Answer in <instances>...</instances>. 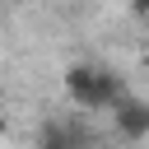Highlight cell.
<instances>
[{
  "label": "cell",
  "instance_id": "1",
  "mask_svg": "<svg viewBox=\"0 0 149 149\" xmlns=\"http://www.w3.org/2000/svg\"><path fill=\"white\" fill-rule=\"evenodd\" d=\"M126 93L121 74L112 70H98V65H70L65 70V98L84 112H98V107H112L116 98Z\"/></svg>",
  "mask_w": 149,
  "mask_h": 149
},
{
  "label": "cell",
  "instance_id": "2",
  "mask_svg": "<svg viewBox=\"0 0 149 149\" xmlns=\"http://www.w3.org/2000/svg\"><path fill=\"white\" fill-rule=\"evenodd\" d=\"M33 149H93V135H88L84 121H61V116H51V121H42Z\"/></svg>",
  "mask_w": 149,
  "mask_h": 149
},
{
  "label": "cell",
  "instance_id": "3",
  "mask_svg": "<svg viewBox=\"0 0 149 149\" xmlns=\"http://www.w3.org/2000/svg\"><path fill=\"white\" fill-rule=\"evenodd\" d=\"M112 126H116V135L130 140V144H135V140H149V102L121 93V98L112 102Z\"/></svg>",
  "mask_w": 149,
  "mask_h": 149
},
{
  "label": "cell",
  "instance_id": "4",
  "mask_svg": "<svg viewBox=\"0 0 149 149\" xmlns=\"http://www.w3.org/2000/svg\"><path fill=\"white\" fill-rule=\"evenodd\" d=\"M130 14H149V0H130Z\"/></svg>",
  "mask_w": 149,
  "mask_h": 149
},
{
  "label": "cell",
  "instance_id": "5",
  "mask_svg": "<svg viewBox=\"0 0 149 149\" xmlns=\"http://www.w3.org/2000/svg\"><path fill=\"white\" fill-rule=\"evenodd\" d=\"M5 130H9V121H5V112H0V140H5Z\"/></svg>",
  "mask_w": 149,
  "mask_h": 149
}]
</instances>
